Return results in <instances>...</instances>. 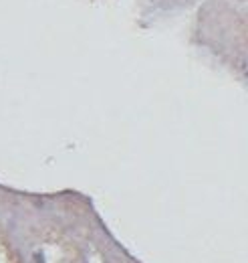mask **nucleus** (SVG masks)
<instances>
[]
</instances>
